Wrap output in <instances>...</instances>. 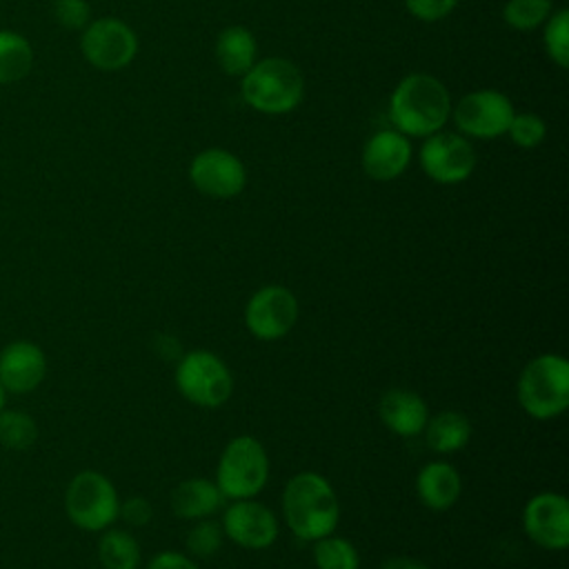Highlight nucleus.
Masks as SVG:
<instances>
[{
    "instance_id": "6",
    "label": "nucleus",
    "mask_w": 569,
    "mask_h": 569,
    "mask_svg": "<svg viewBox=\"0 0 569 569\" xmlns=\"http://www.w3.org/2000/svg\"><path fill=\"white\" fill-rule=\"evenodd\" d=\"M64 513L82 531L98 533L109 529L120 513L113 482L96 469L78 471L64 489Z\"/></svg>"
},
{
    "instance_id": "28",
    "label": "nucleus",
    "mask_w": 569,
    "mask_h": 569,
    "mask_svg": "<svg viewBox=\"0 0 569 569\" xmlns=\"http://www.w3.org/2000/svg\"><path fill=\"white\" fill-rule=\"evenodd\" d=\"M545 49L558 67L569 64V13L565 9L556 11L545 29Z\"/></svg>"
},
{
    "instance_id": "33",
    "label": "nucleus",
    "mask_w": 569,
    "mask_h": 569,
    "mask_svg": "<svg viewBox=\"0 0 569 569\" xmlns=\"http://www.w3.org/2000/svg\"><path fill=\"white\" fill-rule=\"evenodd\" d=\"M144 569H200L191 556L178 551H160L156 553Z\"/></svg>"
},
{
    "instance_id": "13",
    "label": "nucleus",
    "mask_w": 569,
    "mask_h": 569,
    "mask_svg": "<svg viewBox=\"0 0 569 569\" xmlns=\"http://www.w3.org/2000/svg\"><path fill=\"white\" fill-rule=\"evenodd\" d=\"M220 527L224 538L251 551L271 547L280 531L273 511L253 498L231 500V505H227V509L222 511Z\"/></svg>"
},
{
    "instance_id": "29",
    "label": "nucleus",
    "mask_w": 569,
    "mask_h": 569,
    "mask_svg": "<svg viewBox=\"0 0 569 569\" xmlns=\"http://www.w3.org/2000/svg\"><path fill=\"white\" fill-rule=\"evenodd\" d=\"M507 133L518 147L533 149L545 140L547 127H545V120L536 113H513Z\"/></svg>"
},
{
    "instance_id": "34",
    "label": "nucleus",
    "mask_w": 569,
    "mask_h": 569,
    "mask_svg": "<svg viewBox=\"0 0 569 569\" xmlns=\"http://www.w3.org/2000/svg\"><path fill=\"white\" fill-rule=\"evenodd\" d=\"M380 569H429L425 562H420L418 558H409V556H389L382 560Z\"/></svg>"
},
{
    "instance_id": "7",
    "label": "nucleus",
    "mask_w": 569,
    "mask_h": 569,
    "mask_svg": "<svg viewBox=\"0 0 569 569\" xmlns=\"http://www.w3.org/2000/svg\"><path fill=\"white\" fill-rule=\"evenodd\" d=\"M176 387L191 405L218 409L233 393V376L220 356L207 349H193L176 365Z\"/></svg>"
},
{
    "instance_id": "16",
    "label": "nucleus",
    "mask_w": 569,
    "mask_h": 569,
    "mask_svg": "<svg viewBox=\"0 0 569 569\" xmlns=\"http://www.w3.org/2000/svg\"><path fill=\"white\" fill-rule=\"evenodd\" d=\"M411 160V144L400 131H378L362 149V169L371 180L389 182L398 178Z\"/></svg>"
},
{
    "instance_id": "2",
    "label": "nucleus",
    "mask_w": 569,
    "mask_h": 569,
    "mask_svg": "<svg viewBox=\"0 0 569 569\" xmlns=\"http://www.w3.org/2000/svg\"><path fill=\"white\" fill-rule=\"evenodd\" d=\"M451 111L449 91L429 73L405 76L389 100L391 122L402 136L427 138L442 129Z\"/></svg>"
},
{
    "instance_id": "3",
    "label": "nucleus",
    "mask_w": 569,
    "mask_h": 569,
    "mask_svg": "<svg viewBox=\"0 0 569 569\" xmlns=\"http://www.w3.org/2000/svg\"><path fill=\"white\" fill-rule=\"evenodd\" d=\"M516 396L527 416L551 420L569 407V362L560 353L531 358L518 378Z\"/></svg>"
},
{
    "instance_id": "24",
    "label": "nucleus",
    "mask_w": 569,
    "mask_h": 569,
    "mask_svg": "<svg viewBox=\"0 0 569 569\" xmlns=\"http://www.w3.org/2000/svg\"><path fill=\"white\" fill-rule=\"evenodd\" d=\"M38 440V425L31 413L22 409L0 411V445L9 451H27Z\"/></svg>"
},
{
    "instance_id": "11",
    "label": "nucleus",
    "mask_w": 569,
    "mask_h": 569,
    "mask_svg": "<svg viewBox=\"0 0 569 569\" xmlns=\"http://www.w3.org/2000/svg\"><path fill=\"white\" fill-rule=\"evenodd\" d=\"M420 167L438 184H458L473 173L476 151L467 138L436 131L420 147Z\"/></svg>"
},
{
    "instance_id": "1",
    "label": "nucleus",
    "mask_w": 569,
    "mask_h": 569,
    "mask_svg": "<svg viewBox=\"0 0 569 569\" xmlns=\"http://www.w3.org/2000/svg\"><path fill=\"white\" fill-rule=\"evenodd\" d=\"M282 513L289 531L298 540L313 542L333 533L340 520V505L325 476L318 471H300L284 485Z\"/></svg>"
},
{
    "instance_id": "21",
    "label": "nucleus",
    "mask_w": 569,
    "mask_h": 569,
    "mask_svg": "<svg viewBox=\"0 0 569 569\" xmlns=\"http://www.w3.org/2000/svg\"><path fill=\"white\" fill-rule=\"evenodd\" d=\"M216 58L227 76H244L256 62V40L244 27H227L216 40Z\"/></svg>"
},
{
    "instance_id": "4",
    "label": "nucleus",
    "mask_w": 569,
    "mask_h": 569,
    "mask_svg": "<svg viewBox=\"0 0 569 569\" xmlns=\"http://www.w3.org/2000/svg\"><path fill=\"white\" fill-rule=\"evenodd\" d=\"M244 102L267 116L293 111L302 100L305 80L300 69L284 58H264L242 76Z\"/></svg>"
},
{
    "instance_id": "14",
    "label": "nucleus",
    "mask_w": 569,
    "mask_h": 569,
    "mask_svg": "<svg viewBox=\"0 0 569 569\" xmlns=\"http://www.w3.org/2000/svg\"><path fill=\"white\" fill-rule=\"evenodd\" d=\"M191 184L218 200L238 196L247 184V169L238 156L227 149H204L189 164Z\"/></svg>"
},
{
    "instance_id": "30",
    "label": "nucleus",
    "mask_w": 569,
    "mask_h": 569,
    "mask_svg": "<svg viewBox=\"0 0 569 569\" xmlns=\"http://www.w3.org/2000/svg\"><path fill=\"white\" fill-rule=\"evenodd\" d=\"M51 11L56 22L69 31L84 29L91 22V7L87 0H53Z\"/></svg>"
},
{
    "instance_id": "18",
    "label": "nucleus",
    "mask_w": 569,
    "mask_h": 569,
    "mask_svg": "<svg viewBox=\"0 0 569 569\" xmlns=\"http://www.w3.org/2000/svg\"><path fill=\"white\" fill-rule=\"evenodd\" d=\"M416 493L427 509L447 511L462 493V478L451 462L431 460L416 476Z\"/></svg>"
},
{
    "instance_id": "9",
    "label": "nucleus",
    "mask_w": 569,
    "mask_h": 569,
    "mask_svg": "<svg viewBox=\"0 0 569 569\" xmlns=\"http://www.w3.org/2000/svg\"><path fill=\"white\" fill-rule=\"evenodd\" d=\"M298 298L282 284H264L251 293L244 307V327L258 340L284 338L298 320Z\"/></svg>"
},
{
    "instance_id": "23",
    "label": "nucleus",
    "mask_w": 569,
    "mask_h": 569,
    "mask_svg": "<svg viewBox=\"0 0 569 569\" xmlns=\"http://www.w3.org/2000/svg\"><path fill=\"white\" fill-rule=\"evenodd\" d=\"M33 67L31 42L11 29H0V84H13L29 76Z\"/></svg>"
},
{
    "instance_id": "12",
    "label": "nucleus",
    "mask_w": 569,
    "mask_h": 569,
    "mask_svg": "<svg viewBox=\"0 0 569 569\" xmlns=\"http://www.w3.org/2000/svg\"><path fill=\"white\" fill-rule=\"evenodd\" d=\"M511 100L496 89L467 93L453 109L456 127L473 138H496L507 133L513 118Z\"/></svg>"
},
{
    "instance_id": "27",
    "label": "nucleus",
    "mask_w": 569,
    "mask_h": 569,
    "mask_svg": "<svg viewBox=\"0 0 569 569\" xmlns=\"http://www.w3.org/2000/svg\"><path fill=\"white\" fill-rule=\"evenodd\" d=\"M187 551L191 558H211L220 551L224 542L222 527L211 518L196 520V525L187 531Z\"/></svg>"
},
{
    "instance_id": "15",
    "label": "nucleus",
    "mask_w": 569,
    "mask_h": 569,
    "mask_svg": "<svg viewBox=\"0 0 569 569\" xmlns=\"http://www.w3.org/2000/svg\"><path fill=\"white\" fill-rule=\"evenodd\" d=\"M47 376V353L33 340H11L0 349V385L7 393L36 391Z\"/></svg>"
},
{
    "instance_id": "19",
    "label": "nucleus",
    "mask_w": 569,
    "mask_h": 569,
    "mask_svg": "<svg viewBox=\"0 0 569 569\" xmlns=\"http://www.w3.org/2000/svg\"><path fill=\"white\" fill-rule=\"evenodd\" d=\"M224 505V496L209 478H187L171 491V511L184 520L211 518Z\"/></svg>"
},
{
    "instance_id": "25",
    "label": "nucleus",
    "mask_w": 569,
    "mask_h": 569,
    "mask_svg": "<svg viewBox=\"0 0 569 569\" xmlns=\"http://www.w3.org/2000/svg\"><path fill=\"white\" fill-rule=\"evenodd\" d=\"M313 565L318 569H360V553L356 545L342 536H325L313 540Z\"/></svg>"
},
{
    "instance_id": "17",
    "label": "nucleus",
    "mask_w": 569,
    "mask_h": 569,
    "mask_svg": "<svg viewBox=\"0 0 569 569\" xmlns=\"http://www.w3.org/2000/svg\"><path fill=\"white\" fill-rule=\"evenodd\" d=\"M378 413L382 425L400 438H413L422 433L429 420V407L422 396L402 387L382 393L378 402Z\"/></svg>"
},
{
    "instance_id": "26",
    "label": "nucleus",
    "mask_w": 569,
    "mask_h": 569,
    "mask_svg": "<svg viewBox=\"0 0 569 569\" xmlns=\"http://www.w3.org/2000/svg\"><path fill=\"white\" fill-rule=\"evenodd\" d=\"M551 13V0H509L502 9V18L511 29L529 31L545 22Z\"/></svg>"
},
{
    "instance_id": "20",
    "label": "nucleus",
    "mask_w": 569,
    "mask_h": 569,
    "mask_svg": "<svg viewBox=\"0 0 569 569\" xmlns=\"http://www.w3.org/2000/svg\"><path fill=\"white\" fill-rule=\"evenodd\" d=\"M425 442L436 453H453L469 445L471 422L465 413L447 409L436 416H429L425 429Z\"/></svg>"
},
{
    "instance_id": "8",
    "label": "nucleus",
    "mask_w": 569,
    "mask_h": 569,
    "mask_svg": "<svg viewBox=\"0 0 569 569\" xmlns=\"http://www.w3.org/2000/svg\"><path fill=\"white\" fill-rule=\"evenodd\" d=\"M80 51L91 67L100 71H118L136 58L138 38L129 24L107 16L91 20L82 29Z\"/></svg>"
},
{
    "instance_id": "31",
    "label": "nucleus",
    "mask_w": 569,
    "mask_h": 569,
    "mask_svg": "<svg viewBox=\"0 0 569 569\" xmlns=\"http://www.w3.org/2000/svg\"><path fill=\"white\" fill-rule=\"evenodd\" d=\"M458 0H405L409 13L422 22L442 20L453 11Z\"/></svg>"
},
{
    "instance_id": "35",
    "label": "nucleus",
    "mask_w": 569,
    "mask_h": 569,
    "mask_svg": "<svg viewBox=\"0 0 569 569\" xmlns=\"http://www.w3.org/2000/svg\"><path fill=\"white\" fill-rule=\"evenodd\" d=\"M4 400H7V391H4L2 385H0V411L4 409Z\"/></svg>"
},
{
    "instance_id": "32",
    "label": "nucleus",
    "mask_w": 569,
    "mask_h": 569,
    "mask_svg": "<svg viewBox=\"0 0 569 569\" xmlns=\"http://www.w3.org/2000/svg\"><path fill=\"white\" fill-rule=\"evenodd\" d=\"M118 518H122L129 527H147L153 518V507L147 498L131 496L124 502H120Z\"/></svg>"
},
{
    "instance_id": "22",
    "label": "nucleus",
    "mask_w": 569,
    "mask_h": 569,
    "mask_svg": "<svg viewBox=\"0 0 569 569\" xmlns=\"http://www.w3.org/2000/svg\"><path fill=\"white\" fill-rule=\"evenodd\" d=\"M98 540V560L102 569H138L140 567V545L136 536L127 529L109 527L100 531Z\"/></svg>"
},
{
    "instance_id": "10",
    "label": "nucleus",
    "mask_w": 569,
    "mask_h": 569,
    "mask_svg": "<svg viewBox=\"0 0 569 569\" xmlns=\"http://www.w3.org/2000/svg\"><path fill=\"white\" fill-rule=\"evenodd\" d=\"M522 529L527 538L547 551L569 547V500L556 491L531 496L522 509Z\"/></svg>"
},
{
    "instance_id": "5",
    "label": "nucleus",
    "mask_w": 569,
    "mask_h": 569,
    "mask_svg": "<svg viewBox=\"0 0 569 569\" xmlns=\"http://www.w3.org/2000/svg\"><path fill=\"white\" fill-rule=\"evenodd\" d=\"M269 480V456L264 445L253 436L231 438L216 467V485L224 500L256 498Z\"/></svg>"
}]
</instances>
